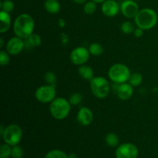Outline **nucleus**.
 <instances>
[{
	"label": "nucleus",
	"mask_w": 158,
	"mask_h": 158,
	"mask_svg": "<svg viewBox=\"0 0 158 158\" xmlns=\"http://www.w3.org/2000/svg\"><path fill=\"white\" fill-rule=\"evenodd\" d=\"M73 1L74 2L76 3V4H78V5L83 4V5H84L85 3L87 2V0H73Z\"/></svg>",
	"instance_id": "72a5a7b5"
},
{
	"label": "nucleus",
	"mask_w": 158,
	"mask_h": 158,
	"mask_svg": "<svg viewBox=\"0 0 158 158\" xmlns=\"http://www.w3.org/2000/svg\"><path fill=\"white\" fill-rule=\"evenodd\" d=\"M97 3L94 2L93 0L86 2L83 6V12L86 15H92V14L95 13L97 9Z\"/></svg>",
	"instance_id": "4be33fe9"
},
{
	"label": "nucleus",
	"mask_w": 158,
	"mask_h": 158,
	"mask_svg": "<svg viewBox=\"0 0 158 158\" xmlns=\"http://www.w3.org/2000/svg\"><path fill=\"white\" fill-rule=\"evenodd\" d=\"M10 62V54L6 50L0 51V65L5 66Z\"/></svg>",
	"instance_id": "c85d7f7f"
},
{
	"label": "nucleus",
	"mask_w": 158,
	"mask_h": 158,
	"mask_svg": "<svg viewBox=\"0 0 158 158\" xmlns=\"http://www.w3.org/2000/svg\"><path fill=\"white\" fill-rule=\"evenodd\" d=\"M56 86L48 84L40 86L35 92V98L42 103H50L56 98Z\"/></svg>",
	"instance_id": "0eeeda50"
},
{
	"label": "nucleus",
	"mask_w": 158,
	"mask_h": 158,
	"mask_svg": "<svg viewBox=\"0 0 158 158\" xmlns=\"http://www.w3.org/2000/svg\"><path fill=\"white\" fill-rule=\"evenodd\" d=\"M12 155V146L3 143L0 146V158H9Z\"/></svg>",
	"instance_id": "b1692460"
},
{
	"label": "nucleus",
	"mask_w": 158,
	"mask_h": 158,
	"mask_svg": "<svg viewBox=\"0 0 158 158\" xmlns=\"http://www.w3.org/2000/svg\"><path fill=\"white\" fill-rule=\"evenodd\" d=\"M108 77L114 83L121 84L127 83L131 75L130 68L123 63H115L110 67Z\"/></svg>",
	"instance_id": "20e7f679"
},
{
	"label": "nucleus",
	"mask_w": 158,
	"mask_h": 158,
	"mask_svg": "<svg viewBox=\"0 0 158 158\" xmlns=\"http://www.w3.org/2000/svg\"><path fill=\"white\" fill-rule=\"evenodd\" d=\"M25 46H26V44H25L24 40L15 35L8 40L6 43V50L11 56H16L24 49Z\"/></svg>",
	"instance_id": "9b49d317"
},
{
	"label": "nucleus",
	"mask_w": 158,
	"mask_h": 158,
	"mask_svg": "<svg viewBox=\"0 0 158 158\" xmlns=\"http://www.w3.org/2000/svg\"><path fill=\"white\" fill-rule=\"evenodd\" d=\"M3 44H4V40L2 38H0V47H3Z\"/></svg>",
	"instance_id": "4c0bfd02"
},
{
	"label": "nucleus",
	"mask_w": 158,
	"mask_h": 158,
	"mask_svg": "<svg viewBox=\"0 0 158 158\" xmlns=\"http://www.w3.org/2000/svg\"><path fill=\"white\" fill-rule=\"evenodd\" d=\"M89 83L91 92L97 98L104 99L109 95L110 85L105 77H94Z\"/></svg>",
	"instance_id": "39448f33"
},
{
	"label": "nucleus",
	"mask_w": 158,
	"mask_h": 158,
	"mask_svg": "<svg viewBox=\"0 0 158 158\" xmlns=\"http://www.w3.org/2000/svg\"><path fill=\"white\" fill-rule=\"evenodd\" d=\"M77 122L82 126H89L94 120L93 111L86 106H82L77 112Z\"/></svg>",
	"instance_id": "ddd939ff"
},
{
	"label": "nucleus",
	"mask_w": 158,
	"mask_h": 158,
	"mask_svg": "<svg viewBox=\"0 0 158 158\" xmlns=\"http://www.w3.org/2000/svg\"><path fill=\"white\" fill-rule=\"evenodd\" d=\"M66 21H65L64 19H63V18L59 19V20H58L59 27L61 28V29H63V28H64L65 26H66Z\"/></svg>",
	"instance_id": "473e14b6"
},
{
	"label": "nucleus",
	"mask_w": 158,
	"mask_h": 158,
	"mask_svg": "<svg viewBox=\"0 0 158 158\" xmlns=\"http://www.w3.org/2000/svg\"><path fill=\"white\" fill-rule=\"evenodd\" d=\"M68 156H69V158H77V155H76L75 154H73V153H71V154H69Z\"/></svg>",
	"instance_id": "e433bc0d"
},
{
	"label": "nucleus",
	"mask_w": 158,
	"mask_h": 158,
	"mask_svg": "<svg viewBox=\"0 0 158 158\" xmlns=\"http://www.w3.org/2000/svg\"><path fill=\"white\" fill-rule=\"evenodd\" d=\"M138 154V148L131 143H124L119 145L115 152L117 158H137Z\"/></svg>",
	"instance_id": "1a4fd4ad"
},
{
	"label": "nucleus",
	"mask_w": 158,
	"mask_h": 158,
	"mask_svg": "<svg viewBox=\"0 0 158 158\" xmlns=\"http://www.w3.org/2000/svg\"><path fill=\"white\" fill-rule=\"evenodd\" d=\"M44 79L46 84L56 86L57 79H56V74L54 73L53 72H51V71L46 72L44 75Z\"/></svg>",
	"instance_id": "cd10ccee"
},
{
	"label": "nucleus",
	"mask_w": 158,
	"mask_h": 158,
	"mask_svg": "<svg viewBox=\"0 0 158 158\" xmlns=\"http://www.w3.org/2000/svg\"><path fill=\"white\" fill-rule=\"evenodd\" d=\"M89 52L90 55L94 56H101L103 52V47L101 44L98 43H93L89 45Z\"/></svg>",
	"instance_id": "6ab92c4d"
},
{
	"label": "nucleus",
	"mask_w": 158,
	"mask_h": 158,
	"mask_svg": "<svg viewBox=\"0 0 158 158\" xmlns=\"http://www.w3.org/2000/svg\"><path fill=\"white\" fill-rule=\"evenodd\" d=\"M93 1L95 2L97 4H102V3H103L105 1H106V0H93Z\"/></svg>",
	"instance_id": "c9c22d12"
},
{
	"label": "nucleus",
	"mask_w": 158,
	"mask_h": 158,
	"mask_svg": "<svg viewBox=\"0 0 158 158\" xmlns=\"http://www.w3.org/2000/svg\"><path fill=\"white\" fill-rule=\"evenodd\" d=\"M120 11V6L116 0H106L101 5V12L105 16L114 17Z\"/></svg>",
	"instance_id": "f8f14e48"
},
{
	"label": "nucleus",
	"mask_w": 158,
	"mask_h": 158,
	"mask_svg": "<svg viewBox=\"0 0 158 158\" xmlns=\"http://www.w3.org/2000/svg\"><path fill=\"white\" fill-rule=\"evenodd\" d=\"M23 156V150L19 145H15L12 147V155L13 158H22Z\"/></svg>",
	"instance_id": "c756f323"
},
{
	"label": "nucleus",
	"mask_w": 158,
	"mask_h": 158,
	"mask_svg": "<svg viewBox=\"0 0 158 158\" xmlns=\"http://www.w3.org/2000/svg\"><path fill=\"white\" fill-rule=\"evenodd\" d=\"M158 22L157 13L151 8H144L140 9L134 18L137 27L141 28L143 30H149L155 27Z\"/></svg>",
	"instance_id": "f03ea898"
},
{
	"label": "nucleus",
	"mask_w": 158,
	"mask_h": 158,
	"mask_svg": "<svg viewBox=\"0 0 158 158\" xmlns=\"http://www.w3.org/2000/svg\"><path fill=\"white\" fill-rule=\"evenodd\" d=\"M90 53L89 49L84 46H77L74 48L69 54V59L73 64L76 66H81L86 64V62L89 60Z\"/></svg>",
	"instance_id": "6e6552de"
},
{
	"label": "nucleus",
	"mask_w": 158,
	"mask_h": 158,
	"mask_svg": "<svg viewBox=\"0 0 158 158\" xmlns=\"http://www.w3.org/2000/svg\"><path fill=\"white\" fill-rule=\"evenodd\" d=\"M4 143L13 147L20 143L23 137V130L19 125L12 123L8 125L5 128V131L2 135Z\"/></svg>",
	"instance_id": "423d86ee"
},
{
	"label": "nucleus",
	"mask_w": 158,
	"mask_h": 158,
	"mask_svg": "<svg viewBox=\"0 0 158 158\" xmlns=\"http://www.w3.org/2000/svg\"><path fill=\"white\" fill-rule=\"evenodd\" d=\"M143 32H144V30L142 29L141 28H139V27L135 28V29H134V36L137 37V38H141L143 35Z\"/></svg>",
	"instance_id": "2f4dec72"
},
{
	"label": "nucleus",
	"mask_w": 158,
	"mask_h": 158,
	"mask_svg": "<svg viewBox=\"0 0 158 158\" xmlns=\"http://www.w3.org/2000/svg\"><path fill=\"white\" fill-rule=\"evenodd\" d=\"M12 26L10 13L2 11L0 12V32L5 33L8 32Z\"/></svg>",
	"instance_id": "2eb2a0df"
},
{
	"label": "nucleus",
	"mask_w": 158,
	"mask_h": 158,
	"mask_svg": "<svg viewBox=\"0 0 158 158\" xmlns=\"http://www.w3.org/2000/svg\"><path fill=\"white\" fill-rule=\"evenodd\" d=\"M69 102L70 103V104L72 106H77V105L80 104V103L83 100V96H82L81 94L78 92L73 93L69 97V99H68Z\"/></svg>",
	"instance_id": "bb28decb"
},
{
	"label": "nucleus",
	"mask_w": 158,
	"mask_h": 158,
	"mask_svg": "<svg viewBox=\"0 0 158 158\" xmlns=\"http://www.w3.org/2000/svg\"><path fill=\"white\" fill-rule=\"evenodd\" d=\"M134 29H135V26L130 21L123 22L120 26V30L124 34L134 33Z\"/></svg>",
	"instance_id": "393cba45"
},
{
	"label": "nucleus",
	"mask_w": 158,
	"mask_h": 158,
	"mask_svg": "<svg viewBox=\"0 0 158 158\" xmlns=\"http://www.w3.org/2000/svg\"><path fill=\"white\" fill-rule=\"evenodd\" d=\"M0 8H1L2 11L10 13L13 11L14 8H15V5H14V2L12 0H3V1L1 2Z\"/></svg>",
	"instance_id": "a878e982"
},
{
	"label": "nucleus",
	"mask_w": 158,
	"mask_h": 158,
	"mask_svg": "<svg viewBox=\"0 0 158 158\" xmlns=\"http://www.w3.org/2000/svg\"><path fill=\"white\" fill-rule=\"evenodd\" d=\"M5 128H6V127H4L3 125H1V127H0V135H2L3 133H4L5 131Z\"/></svg>",
	"instance_id": "f704fd0d"
},
{
	"label": "nucleus",
	"mask_w": 158,
	"mask_h": 158,
	"mask_svg": "<svg viewBox=\"0 0 158 158\" xmlns=\"http://www.w3.org/2000/svg\"><path fill=\"white\" fill-rule=\"evenodd\" d=\"M78 73L79 75H80L82 78L84 79V80H89V81H90V80L94 77V69H93L90 66H88V65L83 64L79 66Z\"/></svg>",
	"instance_id": "f3484780"
},
{
	"label": "nucleus",
	"mask_w": 158,
	"mask_h": 158,
	"mask_svg": "<svg viewBox=\"0 0 158 158\" xmlns=\"http://www.w3.org/2000/svg\"><path fill=\"white\" fill-rule=\"evenodd\" d=\"M12 27L15 35L23 40H26L34 33L35 21L29 14L22 13L14 20Z\"/></svg>",
	"instance_id": "f257e3e1"
},
{
	"label": "nucleus",
	"mask_w": 158,
	"mask_h": 158,
	"mask_svg": "<svg viewBox=\"0 0 158 158\" xmlns=\"http://www.w3.org/2000/svg\"><path fill=\"white\" fill-rule=\"evenodd\" d=\"M44 8L47 12L50 14H57L61 9V5L58 0H46Z\"/></svg>",
	"instance_id": "dca6fc26"
},
{
	"label": "nucleus",
	"mask_w": 158,
	"mask_h": 158,
	"mask_svg": "<svg viewBox=\"0 0 158 158\" xmlns=\"http://www.w3.org/2000/svg\"><path fill=\"white\" fill-rule=\"evenodd\" d=\"M60 40H61V43L63 46H66L69 42V35L66 33V32H62L60 34Z\"/></svg>",
	"instance_id": "7c9ffc66"
},
{
	"label": "nucleus",
	"mask_w": 158,
	"mask_h": 158,
	"mask_svg": "<svg viewBox=\"0 0 158 158\" xmlns=\"http://www.w3.org/2000/svg\"><path fill=\"white\" fill-rule=\"evenodd\" d=\"M134 94V86L129 83H123L118 84L117 88V95L121 100H128Z\"/></svg>",
	"instance_id": "4468645a"
},
{
	"label": "nucleus",
	"mask_w": 158,
	"mask_h": 158,
	"mask_svg": "<svg viewBox=\"0 0 158 158\" xmlns=\"http://www.w3.org/2000/svg\"><path fill=\"white\" fill-rule=\"evenodd\" d=\"M106 143L111 148H116L119 144V137L114 133H109L106 135L105 137Z\"/></svg>",
	"instance_id": "aec40b11"
},
{
	"label": "nucleus",
	"mask_w": 158,
	"mask_h": 158,
	"mask_svg": "<svg viewBox=\"0 0 158 158\" xmlns=\"http://www.w3.org/2000/svg\"><path fill=\"white\" fill-rule=\"evenodd\" d=\"M44 158H69V156L60 150H52L46 154Z\"/></svg>",
	"instance_id": "5701e85b"
},
{
	"label": "nucleus",
	"mask_w": 158,
	"mask_h": 158,
	"mask_svg": "<svg viewBox=\"0 0 158 158\" xmlns=\"http://www.w3.org/2000/svg\"><path fill=\"white\" fill-rule=\"evenodd\" d=\"M72 105L64 97H56L49 105V113L54 119L62 120L69 116Z\"/></svg>",
	"instance_id": "7ed1b4c3"
},
{
	"label": "nucleus",
	"mask_w": 158,
	"mask_h": 158,
	"mask_svg": "<svg viewBox=\"0 0 158 158\" xmlns=\"http://www.w3.org/2000/svg\"><path fill=\"white\" fill-rule=\"evenodd\" d=\"M25 42V44L28 45L29 47H39L42 43V38L39 34L32 33Z\"/></svg>",
	"instance_id": "a211bd4d"
},
{
	"label": "nucleus",
	"mask_w": 158,
	"mask_h": 158,
	"mask_svg": "<svg viewBox=\"0 0 158 158\" xmlns=\"http://www.w3.org/2000/svg\"><path fill=\"white\" fill-rule=\"evenodd\" d=\"M142 82H143V76L140 73H131L129 80H128V83L132 85L134 87L139 86L141 84Z\"/></svg>",
	"instance_id": "412c9836"
},
{
	"label": "nucleus",
	"mask_w": 158,
	"mask_h": 158,
	"mask_svg": "<svg viewBox=\"0 0 158 158\" xmlns=\"http://www.w3.org/2000/svg\"><path fill=\"white\" fill-rule=\"evenodd\" d=\"M140 11L138 4L134 0H124L120 4V12L127 19H134Z\"/></svg>",
	"instance_id": "9d476101"
},
{
	"label": "nucleus",
	"mask_w": 158,
	"mask_h": 158,
	"mask_svg": "<svg viewBox=\"0 0 158 158\" xmlns=\"http://www.w3.org/2000/svg\"><path fill=\"white\" fill-rule=\"evenodd\" d=\"M11 158H13V157H11Z\"/></svg>",
	"instance_id": "58836bf2"
}]
</instances>
